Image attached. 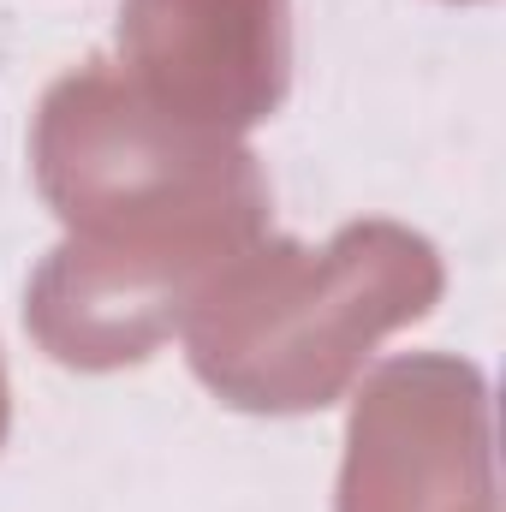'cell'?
Listing matches in <instances>:
<instances>
[{
	"label": "cell",
	"mask_w": 506,
	"mask_h": 512,
	"mask_svg": "<svg viewBox=\"0 0 506 512\" xmlns=\"http://www.w3.org/2000/svg\"><path fill=\"white\" fill-rule=\"evenodd\" d=\"M447 292L441 251L405 221H346L328 245L262 233L185 316L191 376L256 417L328 411L381 340L423 322Z\"/></svg>",
	"instance_id": "6da1fadb"
},
{
	"label": "cell",
	"mask_w": 506,
	"mask_h": 512,
	"mask_svg": "<svg viewBox=\"0 0 506 512\" xmlns=\"http://www.w3.org/2000/svg\"><path fill=\"white\" fill-rule=\"evenodd\" d=\"M30 173L66 239L197 280L268 233V179L251 143L161 114L108 60L48 84Z\"/></svg>",
	"instance_id": "7a4b0ae2"
},
{
	"label": "cell",
	"mask_w": 506,
	"mask_h": 512,
	"mask_svg": "<svg viewBox=\"0 0 506 512\" xmlns=\"http://www.w3.org/2000/svg\"><path fill=\"white\" fill-rule=\"evenodd\" d=\"M334 512H501L495 405L471 358L405 352L358 387Z\"/></svg>",
	"instance_id": "3957f363"
},
{
	"label": "cell",
	"mask_w": 506,
	"mask_h": 512,
	"mask_svg": "<svg viewBox=\"0 0 506 512\" xmlns=\"http://www.w3.org/2000/svg\"><path fill=\"white\" fill-rule=\"evenodd\" d=\"M120 78L185 126L245 137L292 90V0H120Z\"/></svg>",
	"instance_id": "277c9868"
},
{
	"label": "cell",
	"mask_w": 506,
	"mask_h": 512,
	"mask_svg": "<svg viewBox=\"0 0 506 512\" xmlns=\"http://www.w3.org/2000/svg\"><path fill=\"white\" fill-rule=\"evenodd\" d=\"M209 280L90 251L60 239L24 286V328L30 340L66 370H126L155 358L191 316Z\"/></svg>",
	"instance_id": "5b68a950"
},
{
	"label": "cell",
	"mask_w": 506,
	"mask_h": 512,
	"mask_svg": "<svg viewBox=\"0 0 506 512\" xmlns=\"http://www.w3.org/2000/svg\"><path fill=\"white\" fill-rule=\"evenodd\" d=\"M6 429H12V387H6V364H0V447H6Z\"/></svg>",
	"instance_id": "8992f818"
}]
</instances>
